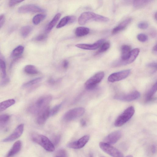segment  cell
<instances>
[{
  "label": "cell",
  "mask_w": 157,
  "mask_h": 157,
  "mask_svg": "<svg viewBox=\"0 0 157 157\" xmlns=\"http://www.w3.org/2000/svg\"><path fill=\"white\" fill-rule=\"evenodd\" d=\"M109 19L105 17L90 12H86L82 13L79 17L78 22L79 25H84L91 20L97 21L106 22Z\"/></svg>",
  "instance_id": "1"
},
{
  "label": "cell",
  "mask_w": 157,
  "mask_h": 157,
  "mask_svg": "<svg viewBox=\"0 0 157 157\" xmlns=\"http://www.w3.org/2000/svg\"><path fill=\"white\" fill-rule=\"evenodd\" d=\"M31 138L33 141L40 145L47 151L52 152L54 150V145L46 136L33 133L31 135Z\"/></svg>",
  "instance_id": "2"
},
{
  "label": "cell",
  "mask_w": 157,
  "mask_h": 157,
  "mask_svg": "<svg viewBox=\"0 0 157 157\" xmlns=\"http://www.w3.org/2000/svg\"><path fill=\"white\" fill-rule=\"evenodd\" d=\"M134 113L135 109L133 106L128 107L116 120L114 125L117 127L122 126L130 120Z\"/></svg>",
  "instance_id": "3"
},
{
  "label": "cell",
  "mask_w": 157,
  "mask_h": 157,
  "mask_svg": "<svg viewBox=\"0 0 157 157\" xmlns=\"http://www.w3.org/2000/svg\"><path fill=\"white\" fill-rule=\"evenodd\" d=\"M104 76V73L103 71L96 73L86 82L85 84L86 88L88 90L94 89L101 81Z\"/></svg>",
  "instance_id": "4"
},
{
  "label": "cell",
  "mask_w": 157,
  "mask_h": 157,
  "mask_svg": "<svg viewBox=\"0 0 157 157\" xmlns=\"http://www.w3.org/2000/svg\"><path fill=\"white\" fill-rule=\"evenodd\" d=\"M99 146L102 150L112 157H124L120 151L110 144L101 142L99 143Z\"/></svg>",
  "instance_id": "5"
},
{
  "label": "cell",
  "mask_w": 157,
  "mask_h": 157,
  "mask_svg": "<svg viewBox=\"0 0 157 157\" xmlns=\"http://www.w3.org/2000/svg\"><path fill=\"white\" fill-rule=\"evenodd\" d=\"M85 112V109L83 107L75 108L66 112L63 116V118L66 121H71L81 117Z\"/></svg>",
  "instance_id": "6"
},
{
  "label": "cell",
  "mask_w": 157,
  "mask_h": 157,
  "mask_svg": "<svg viewBox=\"0 0 157 157\" xmlns=\"http://www.w3.org/2000/svg\"><path fill=\"white\" fill-rule=\"evenodd\" d=\"M130 72L131 70L127 69L114 73L109 75L108 80L110 82L119 81L127 77Z\"/></svg>",
  "instance_id": "7"
},
{
  "label": "cell",
  "mask_w": 157,
  "mask_h": 157,
  "mask_svg": "<svg viewBox=\"0 0 157 157\" xmlns=\"http://www.w3.org/2000/svg\"><path fill=\"white\" fill-rule=\"evenodd\" d=\"M140 96V93L137 91H134L124 94H118L114 96L115 99L124 101H131L136 100Z\"/></svg>",
  "instance_id": "8"
},
{
  "label": "cell",
  "mask_w": 157,
  "mask_h": 157,
  "mask_svg": "<svg viewBox=\"0 0 157 157\" xmlns=\"http://www.w3.org/2000/svg\"><path fill=\"white\" fill-rule=\"evenodd\" d=\"M140 52L139 48H136L131 51L130 56L128 59L124 61H118L114 63L113 66L114 67L125 65L129 64L133 62L138 56Z\"/></svg>",
  "instance_id": "9"
},
{
  "label": "cell",
  "mask_w": 157,
  "mask_h": 157,
  "mask_svg": "<svg viewBox=\"0 0 157 157\" xmlns=\"http://www.w3.org/2000/svg\"><path fill=\"white\" fill-rule=\"evenodd\" d=\"M90 136L86 135L83 136L78 141L71 142L67 145L69 148L74 149H78L84 147L88 141Z\"/></svg>",
  "instance_id": "10"
},
{
  "label": "cell",
  "mask_w": 157,
  "mask_h": 157,
  "mask_svg": "<svg viewBox=\"0 0 157 157\" xmlns=\"http://www.w3.org/2000/svg\"><path fill=\"white\" fill-rule=\"evenodd\" d=\"M44 11L43 9L33 4L23 5L20 7L18 9V12L21 13L40 12Z\"/></svg>",
  "instance_id": "11"
},
{
  "label": "cell",
  "mask_w": 157,
  "mask_h": 157,
  "mask_svg": "<svg viewBox=\"0 0 157 157\" xmlns=\"http://www.w3.org/2000/svg\"><path fill=\"white\" fill-rule=\"evenodd\" d=\"M24 128V125L23 124L19 125L10 135L4 139L2 141L4 142H9L17 139L22 135Z\"/></svg>",
  "instance_id": "12"
},
{
  "label": "cell",
  "mask_w": 157,
  "mask_h": 157,
  "mask_svg": "<svg viewBox=\"0 0 157 157\" xmlns=\"http://www.w3.org/2000/svg\"><path fill=\"white\" fill-rule=\"evenodd\" d=\"M122 136V132L120 131H114L107 135L104 139V142L109 144L116 143Z\"/></svg>",
  "instance_id": "13"
},
{
  "label": "cell",
  "mask_w": 157,
  "mask_h": 157,
  "mask_svg": "<svg viewBox=\"0 0 157 157\" xmlns=\"http://www.w3.org/2000/svg\"><path fill=\"white\" fill-rule=\"evenodd\" d=\"M105 41V39H101L93 44H78L75 46L78 48L84 50H94L99 48Z\"/></svg>",
  "instance_id": "14"
},
{
  "label": "cell",
  "mask_w": 157,
  "mask_h": 157,
  "mask_svg": "<svg viewBox=\"0 0 157 157\" xmlns=\"http://www.w3.org/2000/svg\"><path fill=\"white\" fill-rule=\"evenodd\" d=\"M52 97L50 95H47L39 98L36 103V106L39 109L38 112L40 110L48 107V105L52 100Z\"/></svg>",
  "instance_id": "15"
},
{
  "label": "cell",
  "mask_w": 157,
  "mask_h": 157,
  "mask_svg": "<svg viewBox=\"0 0 157 157\" xmlns=\"http://www.w3.org/2000/svg\"><path fill=\"white\" fill-rule=\"evenodd\" d=\"M50 109L47 107L40 111L38 112V116L37 119V123L41 125L45 122L49 116Z\"/></svg>",
  "instance_id": "16"
},
{
  "label": "cell",
  "mask_w": 157,
  "mask_h": 157,
  "mask_svg": "<svg viewBox=\"0 0 157 157\" xmlns=\"http://www.w3.org/2000/svg\"><path fill=\"white\" fill-rule=\"evenodd\" d=\"M76 17L74 16H67L63 18L60 20L56 28L59 29L63 27L68 24L74 22L76 20Z\"/></svg>",
  "instance_id": "17"
},
{
  "label": "cell",
  "mask_w": 157,
  "mask_h": 157,
  "mask_svg": "<svg viewBox=\"0 0 157 157\" xmlns=\"http://www.w3.org/2000/svg\"><path fill=\"white\" fill-rule=\"evenodd\" d=\"M132 19L129 18L124 20L112 30V34H115L124 29L131 22Z\"/></svg>",
  "instance_id": "18"
},
{
  "label": "cell",
  "mask_w": 157,
  "mask_h": 157,
  "mask_svg": "<svg viewBox=\"0 0 157 157\" xmlns=\"http://www.w3.org/2000/svg\"><path fill=\"white\" fill-rule=\"evenodd\" d=\"M22 144L20 140L16 141L9 151L7 157H12L16 154L21 149Z\"/></svg>",
  "instance_id": "19"
},
{
  "label": "cell",
  "mask_w": 157,
  "mask_h": 157,
  "mask_svg": "<svg viewBox=\"0 0 157 157\" xmlns=\"http://www.w3.org/2000/svg\"><path fill=\"white\" fill-rule=\"evenodd\" d=\"M131 51L130 46L127 45H123L121 48V59L120 61L123 62L128 59L130 56Z\"/></svg>",
  "instance_id": "20"
},
{
  "label": "cell",
  "mask_w": 157,
  "mask_h": 157,
  "mask_svg": "<svg viewBox=\"0 0 157 157\" xmlns=\"http://www.w3.org/2000/svg\"><path fill=\"white\" fill-rule=\"evenodd\" d=\"M0 72L2 78H6V65L5 58L3 55L0 52Z\"/></svg>",
  "instance_id": "21"
},
{
  "label": "cell",
  "mask_w": 157,
  "mask_h": 157,
  "mask_svg": "<svg viewBox=\"0 0 157 157\" xmlns=\"http://www.w3.org/2000/svg\"><path fill=\"white\" fill-rule=\"evenodd\" d=\"M61 16V14L59 13L56 14L52 20L47 25L45 31L46 33H49L55 26Z\"/></svg>",
  "instance_id": "22"
},
{
  "label": "cell",
  "mask_w": 157,
  "mask_h": 157,
  "mask_svg": "<svg viewBox=\"0 0 157 157\" xmlns=\"http://www.w3.org/2000/svg\"><path fill=\"white\" fill-rule=\"evenodd\" d=\"M90 32V29L87 27H79L76 28L75 31V35L78 37H81L88 34Z\"/></svg>",
  "instance_id": "23"
},
{
  "label": "cell",
  "mask_w": 157,
  "mask_h": 157,
  "mask_svg": "<svg viewBox=\"0 0 157 157\" xmlns=\"http://www.w3.org/2000/svg\"><path fill=\"white\" fill-rule=\"evenodd\" d=\"M15 101L13 99H9L0 103V112L4 110L15 103Z\"/></svg>",
  "instance_id": "24"
},
{
  "label": "cell",
  "mask_w": 157,
  "mask_h": 157,
  "mask_svg": "<svg viewBox=\"0 0 157 157\" xmlns=\"http://www.w3.org/2000/svg\"><path fill=\"white\" fill-rule=\"evenodd\" d=\"M157 91V82H156L147 92L145 96V101H150Z\"/></svg>",
  "instance_id": "25"
},
{
  "label": "cell",
  "mask_w": 157,
  "mask_h": 157,
  "mask_svg": "<svg viewBox=\"0 0 157 157\" xmlns=\"http://www.w3.org/2000/svg\"><path fill=\"white\" fill-rule=\"evenodd\" d=\"M24 70L25 72L30 75H35L38 73L36 67L32 65H28L26 66L24 68Z\"/></svg>",
  "instance_id": "26"
},
{
  "label": "cell",
  "mask_w": 157,
  "mask_h": 157,
  "mask_svg": "<svg viewBox=\"0 0 157 157\" xmlns=\"http://www.w3.org/2000/svg\"><path fill=\"white\" fill-rule=\"evenodd\" d=\"M24 47L21 45H19L16 48L12 51L11 56L16 57L20 56L23 53Z\"/></svg>",
  "instance_id": "27"
},
{
  "label": "cell",
  "mask_w": 157,
  "mask_h": 157,
  "mask_svg": "<svg viewBox=\"0 0 157 157\" xmlns=\"http://www.w3.org/2000/svg\"><path fill=\"white\" fill-rule=\"evenodd\" d=\"M32 30V27L29 25L24 26L21 29V34L23 37H26L29 35Z\"/></svg>",
  "instance_id": "28"
},
{
  "label": "cell",
  "mask_w": 157,
  "mask_h": 157,
  "mask_svg": "<svg viewBox=\"0 0 157 157\" xmlns=\"http://www.w3.org/2000/svg\"><path fill=\"white\" fill-rule=\"evenodd\" d=\"M10 116L7 114H3L0 116V128H2L8 122Z\"/></svg>",
  "instance_id": "29"
},
{
  "label": "cell",
  "mask_w": 157,
  "mask_h": 157,
  "mask_svg": "<svg viewBox=\"0 0 157 157\" xmlns=\"http://www.w3.org/2000/svg\"><path fill=\"white\" fill-rule=\"evenodd\" d=\"M42 77L37 78L24 83L22 86L24 88L29 87L39 83L42 80Z\"/></svg>",
  "instance_id": "30"
},
{
  "label": "cell",
  "mask_w": 157,
  "mask_h": 157,
  "mask_svg": "<svg viewBox=\"0 0 157 157\" xmlns=\"http://www.w3.org/2000/svg\"><path fill=\"white\" fill-rule=\"evenodd\" d=\"M46 15L44 14H37L33 17L32 20L33 23L35 25H37L44 19Z\"/></svg>",
  "instance_id": "31"
},
{
  "label": "cell",
  "mask_w": 157,
  "mask_h": 157,
  "mask_svg": "<svg viewBox=\"0 0 157 157\" xmlns=\"http://www.w3.org/2000/svg\"><path fill=\"white\" fill-rule=\"evenodd\" d=\"M150 1L149 0H135L133 1V5L135 8H139L147 4Z\"/></svg>",
  "instance_id": "32"
},
{
  "label": "cell",
  "mask_w": 157,
  "mask_h": 157,
  "mask_svg": "<svg viewBox=\"0 0 157 157\" xmlns=\"http://www.w3.org/2000/svg\"><path fill=\"white\" fill-rule=\"evenodd\" d=\"M110 47V44L108 42L103 43L101 45L100 48L97 52V54L102 53L106 51Z\"/></svg>",
  "instance_id": "33"
},
{
  "label": "cell",
  "mask_w": 157,
  "mask_h": 157,
  "mask_svg": "<svg viewBox=\"0 0 157 157\" xmlns=\"http://www.w3.org/2000/svg\"><path fill=\"white\" fill-rule=\"evenodd\" d=\"M62 105V103L57 105L50 110L49 116H52L56 114L60 109Z\"/></svg>",
  "instance_id": "34"
},
{
  "label": "cell",
  "mask_w": 157,
  "mask_h": 157,
  "mask_svg": "<svg viewBox=\"0 0 157 157\" xmlns=\"http://www.w3.org/2000/svg\"><path fill=\"white\" fill-rule=\"evenodd\" d=\"M137 39L141 42H145L147 41L148 37L147 35L144 33H140L137 36Z\"/></svg>",
  "instance_id": "35"
},
{
  "label": "cell",
  "mask_w": 157,
  "mask_h": 157,
  "mask_svg": "<svg viewBox=\"0 0 157 157\" xmlns=\"http://www.w3.org/2000/svg\"><path fill=\"white\" fill-rule=\"evenodd\" d=\"M67 153L66 151L63 149L59 150L57 152L55 157H67Z\"/></svg>",
  "instance_id": "36"
},
{
  "label": "cell",
  "mask_w": 157,
  "mask_h": 157,
  "mask_svg": "<svg viewBox=\"0 0 157 157\" xmlns=\"http://www.w3.org/2000/svg\"><path fill=\"white\" fill-rule=\"evenodd\" d=\"M147 66L151 69L152 72H154L157 70V64L155 62H152L148 64Z\"/></svg>",
  "instance_id": "37"
},
{
  "label": "cell",
  "mask_w": 157,
  "mask_h": 157,
  "mask_svg": "<svg viewBox=\"0 0 157 157\" xmlns=\"http://www.w3.org/2000/svg\"><path fill=\"white\" fill-rule=\"evenodd\" d=\"M60 139V136L59 135L53 137L52 141V142L54 145H57L59 142Z\"/></svg>",
  "instance_id": "38"
},
{
  "label": "cell",
  "mask_w": 157,
  "mask_h": 157,
  "mask_svg": "<svg viewBox=\"0 0 157 157\" xmlns=\"http://www.w3.org/2000/svg\"><path fill=\"white\" fill-rule=\"evenodd\" d=\"M138 26L140 29H145L147 28L148 24L146 22H141L138 24Z\"/></svg>",
  "instance_id": "39"
},
{
  "label": "cell",
  "mask_w": 157,
  "mask_h": 157,
  "mask_svg": "<svg viewBox=\"0 0 157 157\" xmlns=\"http://www.w3.org/2000/svg\"><path fill=\"white\" fill-rule=\"evenodd\" d=\"M22 0H10L9 2V6L10 7L13 6L23 2Z\"/></svg>",
  "instance_id": "40"
},
{
  "label": "cell",
  "mask_w": 157,
  "mask_h": 157,
  "mask_svg": "<svg viewBox=\"0 0 157 157\" xmlns=\"http://www.w3.org/2000/svg\"><path fill=\"white\" fill-rule=\"evenodd\" d=\"M46 36L44 34H41L39 35L36 38V40L37 41H41L45 39Z\"/></svg>",
  "instance_id": "41"
},
{
  "label": "cell",
  "mask_w": 157,
  "mask_h": 157,
  "mask_svg": "<svg viewBox=\"0 0 157 157\" xmlns=\"http://www.w3.org/2000/svg\"><path fill=\"white\" fill-rule=\"evenodd\" d=\"M5 21V16L3 14L0 15V28L3 25Z\"/></svg>",
  "instance_id": "42"
},
{
  "label": "cell",
  "mask_w": 157,
  "mask_h": 157,
  "mask_svg": "<svg viewBox=\"0 0 157 157\" xmlns=\"http://www.w3.org/2000/svg\"><path fill=\"white\" fill-rule=\"evenodd\" d=\"M151 151L153 154H155L156 151V146L155 144L152 145L151 147Z\"/></svg>",
  "instance_id": "43"
},
{
  "label": "cell",
  "mask_w": 157,
  "mask_h": 157,
  "mask_svg": "<svg viewBox=\"0 0 157 157\" xmlns=\"http://www.w3.org/2000/svg\"><path fill=\"white\" fill-rule=\"evenodd\" d=\"M69 63L67 60H64L63 62V67L64 68H67L68 66Z\"/></svg>",
  "instance_id": "44"
},
{
  "label": "cell",
  "mask_w": 157,
  "mask_h": 157,
  "mask_svg": "<svg viewBox=\"0 0 157 157\" xmlns=\"http://www.w3.org/2000/svg\"><path fill=\"white\" fill-rule=\"evenodd\" d=\"M9 79L7 78L3 79L2 81L1 82V84L2 85H5L7 83L9 82Z\"/></svg>",
  "instance_id": "45"
},
{
  "label": "cell",
  "mask_w": 157,
  "mask_h": 157,
  "mask_svg": "<svg viewBox=\"0 0 157 157\" xmlns=\"http://www.w3.org/2000/svg\"><path fill=\"white\" fill-rule=\"evenodd\" d=\"M80 123L82 126H84L86 124V121L83 119H82L80 121Z\"/></svg>",
  "instance_id": "46"
},
{
  "label": "cell",
  "mask_w": 157,
  "mask_h": 157,
  "mask_svg": "<svg viewBox=\"0 0 157 157\" xmlns=\"http://www.w3.org/2000/svg\"><path fill=\"white\" fill-rule=\"evenodd\" d=\"M153 51L155 53H156L157 52V46L156 44L154 46L152 49Z\"/></svg>",
  "instance_id": "47"
},
{
  "label": "cell",
  "mask_w": 157,
  "mask_h": 157,
  "mask_svg": "<svg viewBox=\"0 0 157 157\" xmlns=\"http://www.w3.org/2000/svg\"><path fill=\"white\" fill-rule=\"evenodd\" d=\"M89 157H93V155L92 154L90 153L89 155Z\"/></svg>",
  "instance_id": "48"
},
{
  "label": "cell",
  "mask_w": 157,
  "mask_h": 157,
  "mask_svg": "<svg viewBox=\"0 0 157 157\" xmlns=\"http://www.w3.org/2000/svg\"><path fill=\"white\" fill-rule=\"evenodd\" d=\"M126 157H133V156L132 155H128Z\"/></svg>",
  "instance_id": "49"
},
{
  "label": "cell",
  "mask_w": 157,
  "mask_h": 157,
  "mask_svg": "<svg viewBox=\"0 0 157 157\" xmlns=\"http://www.w3.org/2000/svg\"><path fill=\"white\" fill-rule=\"evenodd\" d=\"M156 16H157L156 13L155 14V19L156 20V17H157Z\"/></svg>",
  "instance_id": "50"
},
{
  "label": "cell",
  "mask_w": 157,
  "mask_h": 157,
  "mask_svg": "<svg viewBox=\"0 0 157 157\" xmlns=\"http://www.w3.org/2000/svg\"></svg>",
  "instance_id": "51"
}]
</instances>
